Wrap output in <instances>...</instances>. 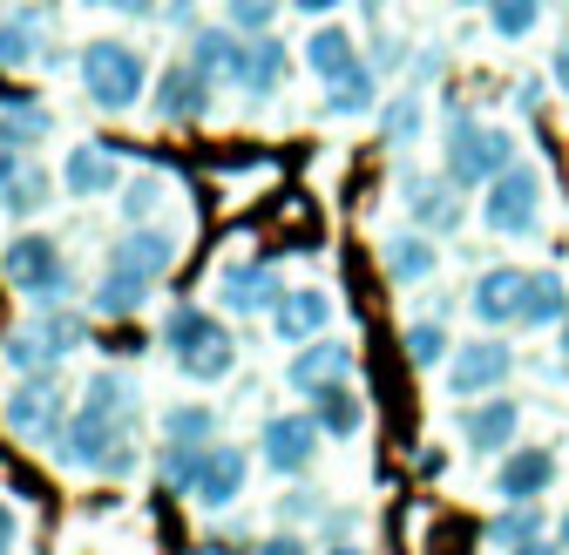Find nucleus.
<instances>
[{"label": "nucleus", "mask_w": 569, "mask_h": 555, "mask_svg": "<svg viewBox=\"0 0 569 555\" xmlns=\"http://www.w3.org/2000/svg\"><path fill=\"white\" fill-rule=\"evenodd\" d=\"M21 150H28V143H14V135H8V129H0V183H8V176L21 170Z\"/></svg>", "instance_id": "79ce46f5"}, {"label": "nucleus", "mask_w": 569, "mask_h": 555, "mask_svg": "<svg viewBox=\"0 0 569 555\" xmlns=\"http://www.w3.org/2000/svg\"><path fill=\"white\" fill-rule=\"evenodd\" d=\"M299 14H332V8H346V0H292Z\"/></svg>", "instance_id": "09e8293b"}, {"label": "nucleus", "mask_w": 569, "mask_h": 555, "mask_svg": "<svg viewBox=\"0 0 569 555\" xmlns=\"http://www.w3.org/2000/svg\"><path fill=\"white\" fill-rule=\"evenodd\" d=\"M569 312V292H562V278L556 271H529L522 278V305H516V325H562Z\"/></svg>", "instance_id": "b1692460"}, {"label": "nucleus", "mask_w": 569, "mask_h": 555, "mask_svg": "<svg viewBox=\"0 0 569 555\" xmlns=\"http://www.w3.org/2000/svg\"><path fill=\"white\" fill-rule=\"evenodd\" d=\"M556 481V454L549 447H502V467H495V495L502 502H536Z\"/></svg>", "instance_id": "dca6fc26"}, {"label": "nucleus", "mask_w": 569, "mask_h": 555, "mask_svg": "<svg viewBox=\"0 0 569 555\" xmlns=\"http://www.w3.org/2000/svg\"><path fill=\"white\" fill-rule=\"evenodd\" d=\"M306 61L332 82V75H346V68L360 61V48H352V34H346V28H319V34H312V48H306Z\"/></svg>", "instance_id": "c756f323"}, {"label": "nucleus", "mask_w": 569, "mask_h": 555, "mask_svg": "<svg viewBox=\"0 0 569 555\" xmlns=\"http://www.w3.org/2000/svg\"><path fill=\"white\" fill-rule=\"evenodd\" d=\"M380 135H387V143H413V135H420V95H400L380 115Z\"/></svg>", "instance_id": "4c0bfd02"}, {"label": "nucleus", "mask_w": 569, "mask_h": 555, "mask_svg": "<svg viewBox=\"0 0 569 555\" xmlns=\"http://www.w3.org/2000/svg\"><path fill=\"white\" fill-rule=\"evenodd\" d=\"M326 319H332V299H326L319 285H299V292H284V299L271 305L278 345H306V339H319V332H326Z\"/></svg>", "instance_id": "a211bd4d"}, {"label": "nucleus", "mask_w": 569, "mask_h": 555, "mask_svg": "<svg viewBox=\"0 0 569 555\" xmlns=\"http://www.w3.org/2000/svg\"><path fill=\"white\" fill-rule=\"evenodd\" d=\"M441 163H448V183L475 190V183H488L502 163H516V135L509 129H488L475 115H455L448 122V143H441Z\"/></svg>", "instance_id": "7ed1b4c3"}, {"label": "nucleus", "mask_w": 569, "mask_h": 555, "mask_svg": "<svg viewBox=\"0 0 569 555\" xmlns=\"http://www.w3.org/2000/svg\"><path fill=\"white\" fill-rule=\"evenodd\" d=\"M284 68H292V54H284V41L264 28V34H251V75H244V95H271L278 82H284Z\"/></svg>", "instance_id": "a878e982"}, {"label": "nucleus", "mask_w": 569, "mask_h": 555, "mask_svg": "<svg viewBox=\"0 0 569 555\" xmlns=\"http://www.w3.org/2000/svg\"><path fill=\"white\" fill-rule=\"evenodd\" d=\"M210 447V441H203ZM203 447H190V441H170V454L157 461V474H163V488H177V495H190L197 488V467H203Z\"/></svg>", "instance_id": "f704fd0d"}, {"label": "nucleus", "mask_w": 569, "mask_h": 555, "mask_svg": "<svg viewBox=\"0 0 569 555\" xmlns=\"http://www.w3.org/2000/svg\"><path fill=\"white\" fill-rule=\"evenodd\" d=\"M82 89H89V102L109 109V115L136 109V102H142V54H136L129 41H89V48H82Z\"/></svg>", "instance_id": "39448f33"}, {"label": "nucleus", "mask_w": 569, "mask_h": 555, "mask_svg": "<svg viewBox=\"0 0 569 555\" xmlns=\"http://www.w3.org/2000/svg\"><path fill=\"white\" fill-rule=\"evenodd\" d=\"M516 427H522V406L495 386V400H481V406H468L461 413V441L475 447V454H502L509 441H516Z\"/></svg>", "instance_id": "2eb2a0df"}, {"label": "nucleus", "mask_w": 569, "mask_h": 555, "mask_svg": "<svg viewBox=\"0 0 569 555\" xmlns=\"http://www.w3.org/2000/svg\"><path fill=\"white\" fill-rule=\"evenodd\" d=\"M352 373V345H339V339H306L299 353H292V366H284V386L292 393H312V386H332V380H346Z\"/></svg>", "instance_id": "f3484780"}, {"label": "nucleus", "mask_w": 569, "mask_h": 555, "mask_svg": "<svg viewBox=\"0 0 569 555\" xmlns=\"http://www.w3.org/2000/svg\"><path fill=\"white\" fill-rule=\"evenodd\" d=\"M142 299H150V278H136V271H116V264H109V278L96 285V312H102V319H129Z\"/></svg>", "instance_id": "cd10ccee"}, {"label": "nucleus", "mask_w": 569, "mask_h": 555, "mask_svg": "<svg viewBox=\"0 0 569 555\" xmlns=\"http://www.w3.org/2000/svg\"><path fill=\"white\" fill-rule=\"evenodd\" d=\"M0 196H8V211H14V218H34L41 203L54 196V183H48L41 170H14L8 183H0Z\"/></svg>", "instance_id": "72a5a7b5"}, {"label": "nucleus", "mask_w": 569, "mask_h": 555, "mask_svg": "<svg viewBox=\"0 0 569 555\" xmlns=\"http://www.w3.org/2000/svg\"><path fill=\"white\" fill-rule=\"evenodd\" d=\"M387 271H393V285H420V278L435 271V244H427L420 231L387 238Z\"/></svg>", "instance_id": "bb28decb"}, {"label": "nucleus", "mask_w": 569, "mask_h": 555, "mask_svg": "<svg viewBox=\"0 0 569 555\" xmlns=\"http://www.w3.org/2000/svg\"><path fill=\"white\" fill-rule=\"evenodd\" d=\"M556 345H562V360H569V312H562V332H556Z\"/></svg>", "instance_id": "3c124183"}, {"label": "nucleus", "mask_w": 569, "mask_h": 555, "mask_svg": "<svg viewBox=\"0 0 569 555\" xmlns=\"http://www.w3.org/2000/svg\"><path fill=\"white\" fill-rule=\"evenodd\" d=\"M129 380L122 373H96L89 386H82V413H102V421H129Z\"/></svg>", "instance_id": "7c9ffc66"}, {"label": "nucleus", "mask_w": 569, "mask_h": 555, "mask_svg": "<svg viewBox=\"0 0 569 555\" xmlns=\"http://www.w3.org/2000/svg\"><path fill=\"white\" fill-rule=\"evenodd\" d=\"M326 102H332V115H367V109H373V68L352 61L346 75L326 82Z\"/></svg>", "instance_id": "c85d7f7f"}, {"label": "nucleus", "mask_w": 569, "mask_h": 555, "mask_svg": "<svg viewBox=\"0 0 569 555\" xmlns=\"http://www.w3.org/2000/svg\"><path fill=\"white\" fill-rule=\"evenodd\" d=\"M218 299H224L231 312H271V305L284 299V278H278V264H264V258H224V264H218Z\"/></svg>", "instance_id": "1a4fd4ad"}, {"label": "nucleus", "mask_w": 569, "mask_h": 555, "mask_svg": "<svg viewBox=\"0 0 569 555\" xmlns=\"http://www.w3.org/2000/svg\"><path fill=\"white\" fill-rule=\"evenodd\" d=\"M89 332L82 319H68V312H41L34 325L8 332V345H0V360H8V373H54L68 353H76Z\"/></svg>", "instance_id": "0eeeda50"}, {"label": "nucleus", "mask_w": 569, "mask_h": 555, "mask_svg": "<svg viewBox=\"0 0 569 555\" xmlns=\"http://www.w3.org/2000/svg\"><path fill=\"white\" fill-rule=\"evenodd\" d=\"M14 542H21V522H14L8 502H0V548H14Z\"/></svg>", "instance_id": "c03bdc74"}, {"label": "nucleus", "mask_w": 569, "mask_h": 555, "mask_svg": "<svg viewBox=\"0 0 569 555\" xmlns=\"http://www.w3.org/2000/svg\"><path fill=\"white\" fill-rule=\"evenodd\" d=\"M536 21H542V0H488V28L502 41H522Z\"/></svg>", "instance_id": "473e14b6"}, {"label": "nucleus", "mask_w": 569, "mask_h": 555, "mask_svg": "<svg viewBox=\"0 0 569 555\" xmlns=\"http://www.w3.org/2000/svg\"><path fill=\"white\" fill-rule=\"evenodd\" d=\"M509 366H516V353L502 339H475V345H461V353L448 360V393L455 400H475V393H495L509 380Z\"/></svg>", "instance_id": "9d476101"}, {"label": "nucleus", "mask_w": 569, "mask_h": 555, "mask_svg": "<svg viewBox=\"0 0 569 555\" xmlns=\"http://www.w3.org/2000/svg\"><path fill=\"white\" fill-rule=\"evenodd\" d=\"M102 8H116L122 21H136V14H150V8H157V0H102Z\"/></svg>", "instance_id": "a18cd8bd"}, {"label": "nucleus", "mask_w": 569, "mask_h": 555, "mask_svg": "<svg viewBox=\"0 0 569 555\" xmlns=\"http://www.w3.org/2000/svg\"><path fill=\"white\" fill-rule=\"evenodd\" d=\"M481 548H549V522H542V508H529V502L502 508V515L481 528Z\"/></svg>", "instance_id": "5701e85b"}, {"label": "nucleus", "mask_w": 569, "mask_h": 555, "mask_svg": "<svg viewBox=\"0 0 569 555\" xmlns=\"http://www.w3.org/2000/svg\"><path fill=\"white\" fill-rule=\"evenodd\" d=\"M468 8H488V0H468Z\"/></svg>", "instance_id": "603ef678"}, {"label": "nucleus", "mask_w": 569, "mask_h": 555, "mask_svg": "<svg viewBox=\"0 0 569 555\" xmlns=\"http://www.w3.org/2000/svg\"><path fill=\"white\" fill-rule=\"evenodd\" d=\"M190 61L203 68L210 82H238V89L251 75V48H244V34L231 21L224 28H190Z\"/></svg>", "instance_id": "f8f14e48"}, {"label": "nucleus", "mask_w": 569, "mask_h": 555, "mask_svg": "<svg viewBox=\"0 0 569 555\" xmlns=\"http://www.w3.org/2000/svg\"><path fill=\"white\" fill-rule=\"evenodd\" d=\"M339 542H352V522H346V515H332V522L319 528V548H339Z\"/></svg>", "instance_id": "37998d69"}, {"label": "nucleus", "mask_w": 569, "mask_h": 555, "mask_svg": "<svg viewBox=\"0 0 569 555\" xmlns=\"http://www.w3.org/2000/svg\"><path fill=\"white\" fill-rule=\"evenodd\" d=\"M400 196H407L413 224H420V231H441V238H455L461 218H468L461 183H448V176H400Z\"/></svg>", "instance_id": "9b49d317"}, {"label": "nucleus", "mask_w": 569, "mask_h": 555, "mask_svg": "<svg viewBox=\"0 0 569 555\" xmlns=\"http://www.w3.org/2000/svg\"><path fill=\"white\" fill-rule=\"evenodd\" d=\"M0 421H8L21 441L54 447L61 427H68V400H61V386H54L48 373H21V386L8 393V406H0Z\"/></svg>", "instance_id": "6e6552de"}, {"label": "nucleus", "mask_w": 569, "mask_h": 555, "mask_svg": "<svg viewBox=\"0 0 569 555\" xmlns=\"http://www.w3.org/2000/svg\"><path fill=\"white\" fill-rule=\"evenodd\" d=\"M549 542H556V548H569V515H562V522L549 528Z\"/></svg>", "instance_id": "8fccbe9b"}, {"label": "nucleus", "mask_w": 569, "mask_h": 555, "mask_svg": "<svg viewBox=\"0 0 569 555\" xmlns=\"http://www.w3.org/2000/svg\"><path fill=\"white\" fill-rule=\"evenodd\" d=\"M203 109H210V75L197 61L170 68V75L157 82V122H197Z\"/></svg>", "instance_id": "aec40b11"}, {"label": "nucleus", "mask_w": 569, "mask_h": 555, "mask_svg": "<svg viewBox=\"0 0 569 555\" xmlns=\"http://www.w3.org/2000/svg\"><path fill=\"white\" fill-rule=\"evenodd\" d=\"M163 345L177 353V366L190 373V380H224L231 366H238V339L210 319L203 305H170V319H163Z\"/></svg>", "instance_id": "f257e3e1"}, {"label": "nucleus", "mask_w": 569, "mask_h": 555, "mask_svg": "<svg viewBox=\"0 0 569 555\" xmlns=\"http://www.w3.org/2000/svg\"><path fill=\"white\" fill-rule=\"evenodd\" d=\"M312 421H319V434H360V421H367V413H360V400H352L346 393V380H332V386H312Z\"/></svg>", "instance_id": "393cba45"}, {"label": "nucleus", "mask_w": 569, "mask_h": 555, "mask_svg": "<svg viewBox=\"0 0 569 555\" xmlns=\"http://www.w3.org/2000/svg\"><path fill=\"white\" fill-rule=\"evenodd\" d=\"M224 21H231L238 34H264V28L278 21V0H231V8H224Z\"/></svg>", "instance_id": "58836bf2"}, {"label": "nucleus", "mask_w": 569, "mask_h": 555, "mask_svg": "<svg viewBox=\"0 0 569 555\" xmlns=\"http://www.w3.org/2000/svg\"><path fill=\"white\" fill-rule=\"evenodd\" d=\"M54 454H61L68 467H96V474H109V481H122V474L136 467L129 421H102V413H82V406L68 413V427H61Z\"/></svg>", "instance_id": "f03ea898"}, {"label": "nucleus", "mask_w": 569, "mask_h": 555, "mask_svg": "<svg viewBox=\"0 0 569 555\" xmlns=\"http://www.w3.org/2000/svg\"><path fill=\"white\" fill-rule=\"evenodd\" d=\"M522 278H529V271H516V264H502V271H481V278H475V299H468V312H475L481 325H516Z\"/></svg>", "instance_id": "412c9836"}, {"label": "nucleus", "mask_w": 569, "mask_h": 555, "mask_svg": "<svg viewBox=\"0 0 569 555\" xmlns=\"http://www.w3.org/2000/svg\"><path fill=\"white\" fill-rule=\"evenodd\" d=\"M264 548H271V555H284V548H306V542H299L292 528H278V535H264Z\"/></svg>", "instance_id": "49530a36"}, {"label": "nucleus", "mask_w": 569, "mask_h": 555, "mask_svg": "<svg viewBox=\"0 0 569 555\" xmlns=\"http://www.w3.org/2000/svg\"><path fill=\"white\" fill-rule=\"evenodd\" d=\"M177 251H183V238H170V231H157V224H136L129 238H116V251H109V264L116 271H136V278H157L177 264Z\"/></svg>", "instance_id": "4468645a"}, {"label": "nucleus", "mask_w": 569, "mask_h": 555, "mask_svg": "<svg viewBox=\"0 0 569 555\" xmlns=\"http://www.w3.org/2000/svg\"><path fill=\"white\" fill-rule=\"evenodd\" d=\"M0 271H8V285H14L21 299H34V305H61L68 292H76L61 244H54V238H34V231L0 251Z\"/></svg>", "instance_id": "20e7f679"}, {"label": "nucleus", "mask_w": 569, "mask_h": 555, "mask_svg": "<svg viewBox=\"0 0 569 555\" xmlns=\"http://www.w3.org/2000/svg\"><path fill=\"white\" fill-rule=\"evenodd\" d=\"M157 203H163V176H136V183L122 190V218H136V224H142V218L157 211Z\"/></svg>", "instance_id": "ea45409f"}, {"label": "nucleus", "mask_w": 569, "mask_h": 555, "mask_svg": "<svg viewBox=\"0 0 569 555\" xmlns=\"http://www.w3.org/2000/svg\"><path fill=\"white\" fill-rule=\"evenodd\" d=\"M61 183L76 190V196H102V190L122 183V170H116V157L102 143H76V150H68V163H61Z\"/></svg>", "instance_id": "4be33fe9"}, {"label": "nucleus", "mask_w": 569, "mask_h": 555, "mask_svg": "<svg viewBox=\"0 0 569 555\" xmlns=\"http://www.w3.org/2000/svg\"><path fill=\"white\" fill-rule=\"evenodd\" d=\"M306 515H319V495H306V488L278 502V522H306Z\"/></svg>", "instance_id": "a19ab883"}, {"label": "nucleus", "mask_w": 569, "mask_h": 555, "mask_svg": "<svg viewBox=\"0 0 569 555\" xmlns=\"http://www.w3.org/2000/svg\"><path fill=\"white\" fill-rule=\"evenodd\" d=\"M549 75H556V82H562V89H569V41H562V48H556V61H549Z\"/></svg>", "instance_id": "de8ad7c7"}, {"label": "nucleus", "mask_w": 569, "mask_h": 555, "mask_svg": "<svg viewBox=\"0 0 569 555\" xmlns=\"http://www.w3.org/2000/svg\"><path fill=\"white\" fill-rule=\"evenodd\" d=\"M264 461L278 474H306L319 461V421L312 413H278V421H264Z\"/></svg>", "instance_id": "ddd939ff"}, {"label": "nucleus", "mask_w": 569, "mask_h": 555, "mask_svg": "<svg viewBox=\"0 0 569 555\" xmlns=\"http://www.w3.org/2000/svg\"><path fill=\"white\" fill-rule=\"evenodd\" d=\"M244 474H251V461L238 454V447H203V467H197V502L203 508H231L238 495H244Z\"/></svg>", "instance_id": "6ab92c4d"}, {"label": "nucleus", "mask_w": 569, "mask_h": 555, "mask_svg": "<svg viewBox=\"0 0 569 555\" xmlns=\"http://www.w3.org/2000/svg\"><path fill=\"white\" fill-rule=\"evenodd\" d=\"M210 427H218V413H210V406H170V413H163V434H170V441H190V447H203Z\"/></svg>", "instance_id": "c9c22d12"}, {"label": "nucleus", "mask_w": 569, "mask_h": 555, "mask_svg": "<svg viewBox=\"0 0 569 555\" xmlns=\"http://www.w3.org/2000/svg\"><path fill=\"white\" fill-rule=\"evenodd\" d=\"M41 54V21L34 14H14V21H0V68H21Z\"/></svg>", "instance_id": "2f4dec72"}, {"label": "nucleus", "mask_w": 569, "mask_h": 555, "mask_svg": "<svg viewBox=\"0 0 569 555\" xmlns=\"http://www.w3.org/2000/svg\"><path fill=\"white\" fill-rule=\"evenodd\" d=\"M407 360H413V366H441V360H448V332H441L435 319L407 325Z\"/></svg>", "instance_id": "e433bc0d"}, {"label": "nucleus", "mask_w": 569, "mask_h": 555, "mask_svg": "<svg viewBox=\"0 0 569 555\" xmlns=\"http://www.w3.org/2000/svg\"><path fill=\"white\" fill-rule=\"evenodd\" d=\"M481 224L495 238H529L542 224V176L529 163H502L488 176V203H481Z\"/></svg>", "instance_id": "423d86ee"}]
</instances>
